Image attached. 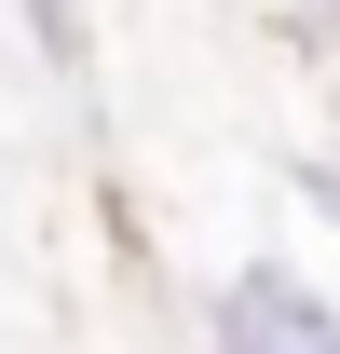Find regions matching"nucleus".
<instances>
[{
  "mask_svg": "<svg viewBox=\"0 0 340 354\" xmlns=\"http://www.w3.org/2000/svg\"><path fill=\"white\" fill-rule=\"evenodd\" d=\"M218 354H340V300H313L299 272H232V300H218Z\"/></svg>",
  "mask_w": 340,
  "mask_h": 354,
  "instance_id": "1",
  "label": "nucleus"
},
{
  "mask_svg": "<svg viewBox=\"0 0 340 354\" xmlns=\"http://www.w3.org/2000/svg\"><path fill=\"white\" fill-rule=\"evenodd\" d=\"M14 14H28V41H41L55 68H68V55H82V14H68V0H14Z\"/></svg>",
  "mask_w": 340,
  "mask_h": 354,
  "instance_id": "2",
  "label": "nucleus"
}]
</instances>
